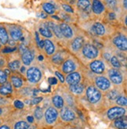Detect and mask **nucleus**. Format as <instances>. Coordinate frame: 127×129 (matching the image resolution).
<instances>
[{
	"label": "nucleus",
	"instance_id": "f257e3e1",
	"mask_svg": "<svg viewBox=\"0 0 127 129\" xmlns=\"http://www.w3.org/2000/svg\"><path fill=\"white\" fill-rule=\"evenodd\" d=\"M82 52H83V54L85 57L93 59L99 56L100 50L94 45L87 43L83 45V48H82Z\"/></svg>",
	"mask_w": 127,
	"mask_h": 129
},
{
	"label": "nucleus",
	"instance_id": "f03ea898",
	"mask_svg": "<svg viewBox=\"0 0 127 129\" xmlns=\"http://www.w3.org/2000/svg\"><path fill=\"white\" fill-rule=\"evenodd\" d=\"M86 97L88 101L90 103H98L101 99V93L98 88L94 86H89L86 89Z\"/></svg>",
	"mask_w": 127,
	"mask_h": 129
},
{
	"label": "nucleus",
	"instance_id": "7ed1b4c3",
	"mask_svg": "<svg viewBox=\"0 0 127 129\" xmlns=\"http://www.w3.org/2000/svg\"><path fill=\"white\" fill-rule=\"evenodd\" d=\"M27 78L32 83H38L42 77L41 71L38 67H32L27 70Z\"/></svg>",
	"mask_w": 127,
	"mask_h": 129
},
{
	"label": "nucleus",
	"instance_id": "20e7f679",
	"mask_svg": "<svg viewBox=\"0 0 127 129\" xmlns=\"http://www.w3.org/2000/svg\"><path fill=\"white\" fill-rule=\"evenodd\" d=\"M125 109L122 107H114L108 110L107 113V116L109 120H114L117 118L122 117L125 115Z\"/></svg>",
	"mask_w": 127,
	"mask_h": 129
},
{
	"label": "nucleus",
	"instance_id": "39448f33",
	"mask_svg": "<svg viewBox=\"0 0 127 129\" xmlns=\"http://www.w3.org/2000/svg\"><path fill=\"white\" fill-rule=\"evenodd\" d=\"M6 29L7 31H8L9 36H10L11 39L15 42L20 41L22 39V37H23L22 30L16 25H8Z\"/></svg>",
	"mask_w": 127,
	"mask_h": 129
},
{
	"label": "nucleus",
	"instance_id": "423d86ee",
	"mask_svg": "<svg viewBox=\"0 0 127 129\" xmlns=\"http://www.w3.org/2000/svg\"><path fill=\"white\" fill-rule=\"evenodd\" d=\"M45 120H46V122L48 124H54L58 117V112L56 108L54 107H48L45 112Z\"/></svg>",
	"mask_w": 127,
	"mask_h": 129
},
{
	"label": "nucleus",
	"instance_id": "0eeeda50",
	"mask_svg": "<svg viewBox=\"0 0 127 129\" xmlns=\"http://www.w3.org/2000/svg\"><path fill=\"white\" fill-rule=\"evenodd\" d=\"M108 77H109V81H111L113 84L116 85H121L123 81V77L120 71H118L117 69H111L108 71Z\"/></svg>",
	"mask_w": 127,
	"mask_h": 129
},
{
	"label": "nucleus",
	"instance_id": "6e6552de",
	"mask_svg": "<svg viewBox=\"0 0 127 129\" xmlns=\"http://www.w3.org/2000/svg\"><path fill=\"white\" fill-rule=\"evenodd\" d=\"M95 84L99 89L107 91L111 88V81L104 76H97L95 78Z\"/></svg>",
	"mask_w": 127,
	"mask_h": 129
},
{
	"label": "nucleus",
	"instance_id": "1a4fd4ad",
	"mask_svg": "<svg viewBox=\"0 0 127 129\" xmlns=\"http://www.w3.org/2000/svg\"><path fill=\"white\" fill-rule=\"evenodd\" d=\"M112 42L115 46L121 51H126L127 49V39L126 37L122 35H119L115 37Z\"/></svg>",
	"mask_w": 127,
	"mask_h": 129
},
{
	"label": "nucleus",
	"instance_id": "9d476101",
	"mask_svg": "<svg viewBox=\"0 0 127 129\" xmlns=\"http://www.w3.org/2000/svg\"><path fill=\"white\" fill-rule=\"evenodd\" d=\"M61 117L64 121H72L75 118V113L68 107H63L61 110Z\"/></svg>",
	"mask_w": 127,
	"mask_h": 129
},
{
	"label": "nucleus",
	"instance_id": "9b49d317",
	"mask_svg": "<svg viewBox=\"0 0 127 129\" xmlns=\"http://www.w3.org/2000/svg\"><path fill=\"white\" fill-rule=\"evenodd\" d=\"M89 68H90V70L93 73L100 74H103L104 71H105V65H104V62L101 61V60L96 59L93 61L92 63H90V64H89Z\"/></svg>",
	"mask_w": 127,
	"mask_h": 129
},
{
	"label": "nucleus",
	"instance_id": "f8f14e48",
	"mask_svg": "<svg viewBox=\"0 0 127 129\" xmlns=\"http://www.w3.org/2000/svg\"><path fill=\"white\" fill-rule=\"evenodd\" d=\"M82 79V76L80 73L79 72H71L70 73L65 79L67 84H68L69 85H75L78 83H80Z\"/></svg>",
	"mask_w": 127,
	"mask_h": 129
},
{
	"label": "nucleus",
	"instance_id": "ddd939ff",
	"mask_svg": "<svg viewBox=\"0 0 127 129\" xmlns=\"http://www.w3.org/2000/svg\"><path fill=\"white\" fill-rule=\"evenodd\" d=\"M60 30H61V34L63 37L66 38V39H71L74 35V32L72 31L71 27L67 24V23H61L59 25Z\"/></svg>",
	"mask_w": 127,
	"mask_h": 129
},
{
	"label": "nucleus",
	"instance_id": "4468645a",
	"mask_svg": "<svg viewBox=\"0 0 127 129\" xmlns=\"http://www.w3.org/2000/svg\"><path fill=\"white\" fill-rule=\"evenodd\" d=\"M76 69V64L72 59H67L62 65V71L65 74H70Z\"/></svg>",
	"mask_w": 127,
	"mask_h": 129
},
{
	"label": "nucleus",
	"instance_id": "2eb2a0df",
	"mask_svg": "<svg viewBox=\"0 0 127 129\" xmlns=\"http://www.w3.org/2000/svg\"><path fill=\"white\" fill-rule=\"evenodd\" d=\"M35 58V52L32 50L28 49L25 52L21 55V60L23 63L26 66L31 64Z\"/></svg>",
	"mask_w": 127,
	"mask_h": 129
},
{
	"label": "nucleus",
	"instance_id": "dca6fc26",
	"mask_svg": "<svg viewBox=\"0 0 127 129\" xmlns=\"http://www.w3.org/2000/svg\"><path fill=\"white\" fill-rule=\"evenodd\" d=\"M91 10L93 12L96 14L100 15L103 13L105 10V6H104V4L100 1V0H93L92 6H91Z\"/></svg>",
	"mask_w": 127,
	"mask_h": 129
},
{
	"label": "nucleus",
	"instance_id": "f3484780",
	"mask_svg": "<svg viewBox=\"0 0 127 129\" xmlns=\"http://www.w3.org/2000/svg\"><path fill=\"white\" fill-rule=\"evenodd\" d=\"M83 45H84V39L81 36H78L71 42V48L73 51L78 52L83 48Z\"/></svg>",
	"mask_w": 127,
	"mask_h": 129
},
{
	"label": "nucleus",
	"instance_id": "a211bd4d",
	"mask_svg": "<svg viewBox=\"0 0 127 129\" xmlns=\"http://www.w3.org/2000/svg\"><path fill=\"white\" fill-rule=\"evenodd\" d=\"M45 52L48 56H52L54 54L56 47L54 44V42L49 39H45L44 40V48Z\"/></svg>",
	"mask_w": 127,
	"mask_h": 129
},
{
	"label": "nucleus",
	"instance_id": "6ab92c4d",
	"mask_svg": "<svg viewBox=\"0 0 127 129\" xmlns=\"http://www.w3.org/2000/svg\"><path fill=\"white\" fill-rule=\"evenodd\" d=\"M13 92V85L10 81H6L5 84L0 86V95L7 96Z\"/></svg>",
	"mask_w": 127,
	"mask_h": 129
},
{
	"label": "nucleus",
	"instance_id": "aec40b11",
	"mask_svg": "<svg viewBox=\"0 0 127 129\" xmlns=\"http://www.w3.org/2000/svg\"><path fill=\"white\" fill-rule=\"evenodd\" d=\"M92 31L97 36H103L105 35V32H106L105 27H104V26L100 22L94 23L92 27Z\"/></svg>",
	"mask_w": 127,
	"mask_h": 129
},
{
	"label": "nucleus",
	"instance_id": "412c9836",
	"mask_svg": "<svg viewBox=\"0 0 127 129\" xmlns=\"http://www.w3.org/2000/svg\"><path fill=\"white\" fill-rule=\"evenodd\" d=\"M9 39V34L6 27L3 24H0V43L3 45H5L7 44Z\"/></svg>",
	"mask_w": 127,
	"mask_h": 129
},
{
	"label": "nucleus",
	"instance_id": "4be33fe9",
	"mask_svg": "<svg viewBox=\"0 0 127 129\" xmlns=\"http://www.w3.org/2000/svg\"><path fill=\"white\" fill-rule=\"evenodd\" d=\"M78 8L85 12L91 11V3L89 0H78L77 2Z\"/></svg>",
	"mask_w": 127,
	"mask_h": 129
},
{
	"label": "nucleus",
	"instance_id": "5701e85b",
	"mask_svg": "<svg viewBox=\"0 0 127 129\" xmlns=\"http://www.w3.org/2000/svg\"><path fill=\"white\" fill-rule=\"evenodd\" d=\"M69 90L71 93L74 95H82L84 92V86L83 85L80 84V83H78V84L75 85H70Z\"/></svg>",
	"mask_w": 127,
	"mask_h": 129
},
{
	"label": "nucleus",
	"instance_id": "b1692460",
	"mask_svg": "<svg viewBox=\"0 0 127 129\" xmlns=\"http://www.w3.org/2000/svg\"><path fill=\"white\" fill-rule=\"evenodd\" d=\"M10 83L15 88H20L23 86V80L17 75H12L10 77Z\"/></svg>",
	"mask_w": 127,
	"mask_h": 129
},
{
	"label": "nucleus",
	"instance_id": "393cba45",
	"mask_svg": "<svg viewBox=\"0 0 127 129\" xmlns=\"http://www.w3.org/2000/svg\"><path fill=\"white\" fill-rule=\"evenodd\" d=\"M52 102H53V104L57 109H61L64 107V99L62 98V96L59 95H54L53 99H52Z\"/></svg>",
	"mask_w": 127,
	"mask_h": 129
},
{
	"label": "nucleus",
	"instance_id": "a878e982",
	"mask_svg": "<svg viewBox=\"0 0 127 129\" xmlns=\"http://www.w3.org/2000/svg\"><path fill=\"white\" fill-rule=\"evenodd\" d=\"M114 126L117 129H126V127H127L126 119L123 118L122 117L115 119L114 121Z\"/></svg>",
	"mask_w": 127,
	"mask_h": 129
},
{
	"label": "nucleus",
	"instance_id": "bb28decb",
	"mask_svg": "<svg viewBox=\"0 0 127 129\" xmlns=\"http://www.w3.org/2000/svg\"><path fill=\"white\" fill-rule=\"evenodd\" d=\"M42 6V9H43L44 12L46 14L52 15L56 11V8H55L54 5H53L50 3H44Z\"/></svg>",
	"mask_w": 127,
	"mask_h": 129
},
{
	"label": "nucleus",
	"instance_id": "cd10ccee",
	"mask_svg": "<svg viewBox=\"0 0 127 129\" xmlns=\"http://www.w3.org/2000/svg\"><path fill=\"white\" fill-rule=\"evenodd\" d=\"M39 33H40L42 36L46 37V38H48V39H49V38H51L52 36H53V32H52V31H50V29L48 27L47 24H43V26L41 27L39 29Z\"/></svg>",
	"mask_w": 127,
	"mask_h": 129
},
{
	"label": "nucleus",
	"instance_id": "c85d7f7f",
	"mask_svg": "<svg viewBox=\"0 0 127 129\" xmlns=\"http://www.w3.org/2000/svg\"><path fill=\"white\" fill-rule=\"evenodd\" d=\"M30 127V124L27 121L21 120H18L16 123L14 124L13 129H28Z\"/></svg>",
	"mask_w": 127,
	"mask_h": 129
},
{
	"label": "nucleus",
	"instance_id": "c756f323",
	"mask_svg": "<svg viewBox=\"0 0 127 129\" xmlns=\"http://www.w3.org/2000/svg\"><path fill=\"white\" fill-rule=\"evenodd\" d=\"M52 62L55 64H61L63 63V61L64 60V57L62 54V52H57L56 54H54L51 58Z\"/></svg>",
	"mask_w": 127,
	"mask_h": 129
},
{
	"label": "nucleus",
	"instance_id": "7c9ffc66",
	"mask_svg": "<svg viewBox=\"0 0 127 129\" xmlns=\"http://www.w3.org/2000/svg\"><path fill=\"white\" fill-rule=\"evenodd\" d=\"M105 5L110 10H115L118 5V0H104Z\"/></svg>",
	"mask_w": 127,
	"mask_h": 129
},
{
	"label": "nucleus",
	"instance_id": "2f4dec72",
	"mask_svg": "<svg viewBox=\"0 0 127 129\" xmlns=\"http://www.w3.org/2000/svg\"><path fill=\"white\" fill-rule=\"evenodd\" d=\"M7 64H8L9 69L12 70V71H17L19 68L20 67V62L19 61L18 59L13 60V61L8 63Z\"/></svg>",
	"mask_w": 127,
	"mask_h": 129
},
{
	"label": "nucleus",
	"instance_id": "473e14b6",
	"mask_svg": "<svg viewBox=\"0 0 127 129\" xmlns=\"http://www.w3.org/2000/svg\"><path fill=\"white\" fill-rule=\"evenodd\" d=\"M110 62H111V64L112 65V67H115V69H118V68H120L122 67V63L120 62V60H119V59L115 56L111 58Z\"/></svg>",
	"mask_w": 127,
	"mask_h": 129
},
{
	"label": "nucleus",
	"instance_id": "72a5a7b5",
	"mask_svg": "<svg viewBox=\"0 0 127 129\" xmlns=\"http://www.w3.org/2000/svg\"><path fill=\"white\" fill-rule=\"evenodd\" d=\"M116 104L118 105L119 107H125L127 104V100L126 97L124 95H118V97L116 99Z\"/></svg>",
	"mask_w": 127,
	"mask_h": 129
},
{
	"label": "nucleus",
	"instance_id": "f704fd0d",
	"mask_svg": "<svg viewBox=\"0 0 127 129\" xmlns=\"http://www.w3.org/2000/svg\"><path fill=\"white\" fill-rule=\"evenodd\" d=\"M8 77L9 76L6 74L4 70L0 69V85H3L6 81H8Z\"/></svg>",
	"mask_w": 127,
	"mask_h": 129
},
{
	"label": "nucleus",
	"instance_id": "c9c22d12",
	"mask_svg": "<svg viewBox=\"0 0 127 129\" xmlns=\"http://www.w3.org/2000/svg\"><path fill=\"white\" fill-rule=\"evenodd\" d=\"M118 95H119L118 92V91H116L115 89L111 90L110 92L108 93V95H107L108 98L109 99V100H116V99L118 97Z\"/></svg>",
	"mask_w": 127,
	"mask_h": 129
},
{
	"label": "nucleus",
	"instance_id": "e433bc0d",
	"mask_svg": "<svg viewBox=\"0 0 127 129\" xmlns=\"http://www.w3.org/2000/svg\"><path fill=\"white\" fill-rule=\"evenodd\" d=\"M34 115H35V117L37 119V120H41L42 118V116H43V113H42V110L40 108V107H37L35 110V113H34Z\"/></svg>",
	"mask_w": 127,
	"mask_h": 129
},
{
	"label": "nucleus",
	"instance_id": "4c0bfd02",
	"mask_svg": "<svg viewBox=\"0 0 127 129\" xmlns=\"http://www.w3.org/2000/svg\"><path fill=\"white\" fill-rule=\"evenodd\" d=\"M13 105H14V107H16L17 109H19V110H21V109H23L24 107V104L23 102H21L20 100H15L14 103H13Z\"/></svg>",
	"mask_w": 127,
	"mask_h": 129
},
{
	"label": "nucleus",
	"instance_id": "58836bf2",
	"mask_svg": "<svg viewBox=\"0 0 127 129\" xmlns=\"http://www.w3.org/2000/svg\"><path fill=\"white\" fill-rule=\"evenodd\" d=\"M62 8H63L65 12H67V13H74V10H73V9H72V7L68 5V4H63V5H62Z\"/></svg>",
	"mask_w": 127,
	"mask_h": 129
},
{
	"label": "nucleus",
	"instance_id": "ea45409f",
	"mask_svg": "<svg viewBox=\"0 0 127 129\" xmlns=\"http://www.w3.org/2000/svg\"><path fill=\"white\" fill-rule=\"evenodd\" d=\"M16 49H17L16 47H10V46H8V47H6L5 49H3L2 52H3V53H10V52H14Z\"/></svg>",
	"mask_w": 127,
	"mask_h": 129
},
{
	"label": "nucleus",
	"instance_id": "a19ab883",
	"mask_svg": "<svg viewBox=\"0 0 127 129\" xmlns=\"http://www.w3.org/2000/svg\"><path fill=\"white\" fill-rule=\"evenodd\" d=\"M18 49H19V52L22 55V54L24 53V52H25L28 49V48L26 46V45H20V46H19Z\"/></svg>",
	"mask_w": 127,
	"mask_h": 129
},
{
	"label": "nucleus",
	"instance_id": "79ce46f5",
	"mask_svg": "<svg viewBox=\"0 0 127 129\" xmlns=\"http://www.w3.org/2000/svg\"><path fill=\"white\" fill-rule=\"evenodd\" d=\"M103 56L104 59L108 61V60H110L111 58L112 57V55H111V52H103Z\"/></svg>",
	"mask_w": 127,
	"mask_h": 129
},
{
	"label": "nucleus",
	"instance_id": "37998d69",
	"mask_svg": "<svg viewBox=\"0 0 127 129\" xmlns=\"http://www.w3.org/2000/svg\"><path fill=\"white\" fill-rule=\"evenodd\" d=\"M42 100V97H35L32 100V103L33 105H36V104L39 103Z\"/></svg>",
	"mask_w": 127,
	"mask_h": 129
},
{
	"label": "nucleus",
	"instance_id": "c03bdc74",
	"mask_svg": "<svg viewBox=\"0 0 127 129\" xmlns=\"http://www.w3.org/2000/svg\"><path fill=\"white\" fill-rule=\"evenodd\" d=\"M48 81L50 85H57V80L56 78H53V77H51V78H48Z\"/></svg>",
	"mask_w": 127,
	"mask_h": 129
},
{
	"label": "nucleus",
	"instance_id": "a18cd8bd",
	"mask_svg": "<svg viewBox=\"0 0 127 129\" xmlns=\"http://www.w3.org/2000/svg\"><path fill=\"white\" fill-rule=\"evenodd\" d=\"M55 74H56V76H57V77L59 78V80L60 81H61L62 83H64V81H65V79H64V76L61 74V73H60V72H58V71H56L55 72Z\"/></svg>",
	"mask_w": 127,
	"mask_h": 129
},
{
	"label": "nucleus",
	"instance_id": "49530a36",
	"mask_svg": "<svg viewBox=\"0 0 127 129\" xmlns=\"http://www.w3.org/2000/svg\"><path fill=\"white\" fill-rule=\"evenodd\" d=\"M7 104V100L3 97H0V107L1 106H5Z\"/></svg>",
	"mask_w": 127,
	"mask_h": 129
},
{
	"label": "nucleus",
	"instance_id": "de8ad7c7",
	"mask_svg": "<svg viewBox=\"0 0 127 129\" xmlns=\"http://www.w3.org/2000/svg\"><path fill=\"white\" fill-rule=\"evenodd\" d=\"M0 129H11V127L9 124H5L3 125H0Z\"/></svg>",
	"mask_w": 127,
	"mask_h": 129
},
{
	"label": "nucleus",
	"instance_id": "09e8293b",
	"mask_svg": "<svg viewBox=\"0 0 127 129\" xmlns=\"http://www.w3.org/2000/svg\"><path fill=\"white\" fill-rule=\"evenodd\" d=\"M109 18H110L111 20H115V19L116 18V15H115V13H109Z\"/></svg>",
	"mask_w": 127,
	"mask_h": 129
},
{
	"label": "nucleus",
	"instance_id": "8fccbe9b",
	"mask_svg": "<svg viewBox=\"0 0 127 129\" xmlns=\"http://www.w3.org/2000/svg\"><path fill=\"white\" fill-rule=\"evenodd\" d=\"M38 45L39 46V48L40 49H43L44 48V40H40L39 41V42L38 43Z\"/></svg>",
	"mask_w": 127,
	"mask_h": 129
},
{
	"label": "nucleus",
	"instance_id": "3c124183",
	"mask_svg": "<svg viewBox=\"0 0 127 129\" xmlns=\"http://www.w3.org/2000/svg\"><path fill=\"white\" fill-rule=\"evenodd\" d=\"M27 120H28V121L29 122V124H30V123H33V122H34V117H32V116L28 117Z\"/></svg>",
	"mask_w": 127,
	"mask_h": 129
},
{
	"label": "nucleus",
	"instance_id": "603ef678",
	"mask_svg": "<svg viewBox=\"0 0 127 129\" xmlns=\"http://www.w3.org/2000/svg\"><path fill=\"white\" fill-rule=\"evenodd\" d=\"M122 3H123L122 5H123V6H124V10H126V9H127V0H123V2H122Z\"/></svg>",
	"mask_w": 127,
	"mask_h": 129
},
{
	"label": "nucleus",
	"instance_id": "864d4df0",
	"mask_svg": "<svg viewBox=\"0 0 127 129\" xmlns=\"http://www.w3.org/2000/svg\"><path fill=\"white\" fill-rule=\"evenodd\" d=\"M3 109L2 107H0V116L3 114Z\"/></svg>",
	"mask_w": 127,
	"mask_h": 129
},
{
	"label": "nucleus",
	"instance_id": "5fc2aeb1",
	"mask_svg": "<svg viewBox=\"0 0 127 129\" xmlns=\"http://www.w3.org/2000/svg\"><path fill=\"white\" fill-rule=\"evenodd\" d=\"M124 23H125V25L126 26V24H127V18H126V16H125V21H124Z\"/></svg>",
	"mask_w": 127,
	"mask_h": 129
},
{
	"label": "nucleus",
	"instance_id": "6e6d98bb",
	"mask_svg": "<svg viewBox=\"0 0 127 129\" xmlns=\"http://www.w3.org/2000/svg\"><path fill=\"white\" fill-rule=\"evenodd\" d=\"M28 129H35V128H34V127H31V126H30Z\"/></svg>",
	"mask_w": 127,
	"mask_h": 129
},
{
	"label": "nucleus",
	"instance_id": "4d7b16f0",
	"mask_svg": "<svg viewBox=\"0 0 127 129\" xmlns=\"http://www.w3.org/2000/svg\"><path fill=\"white\" fill-rule=\"evenodd\" d=\"M1 48H2V45H1V43H0V49H1Z\"/></svg>",
	"mask_w": 127,
	"mask_h": 129
},
{
	"label": "nucleus",
	"instance_id": "13d9d810",
	"mask_svg": "<svg viewBox=\"0 0 127 129\" xmlns=\"http://www.w3.org/2000/svg\"><path fill=\"white\" fill-rule=\"evenodd\" d=\"M1 124H2V120H0V125H1Z\"/></svg>",
	"mask_w": 127,
	"mask_h": 129
},
{
	"label": "nucleus",
	"instance_id": "bf43d9fd",
	"mask_svg": "<svg viewBox=\"0 0 127 129\" xmlns=\"http://www.w3.org/2000/svg\"><path fill=\"white\" fill-rule=\"evenodd\" d=\"M70 129H74V128H70Z\"/></svg>",
	"mask_w": 127,
	"mask_h": 129
}]
</instances>
